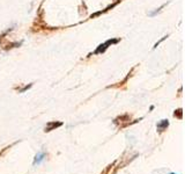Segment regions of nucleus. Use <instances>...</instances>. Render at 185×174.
<instances>
[{
  "label": "nucleus",
  "instance_id": "1",
  "mask_svg": "<svg viewBox=\"0 0 185 174\" xmlns=\"http://www.w3.org/2000/svg\"><path fill=\"white\" fill-rule=\"evenodd\" d=\"M119 42V38H111V40H108L107 42H104L102 44H100L96 50L94 51V55H100V54H103V52H105V50L109 48L110 45H112V44H116Z\"/></svg>",
  "mask_w": 185,
  "mask_h": 174
},
{
  "label": "nucleus",
  "instance_id": "2",
  "mask_svg": "<svg viewBox=\"0 0 185 174\" xmlns=\"http://www.w3.org/2000/svg\"><path fill=\"white\" fill-rule=\"evenodd\" d=\"M62 122H56V121L49 122L48 124L45 125V129H44V131H45V132H50V131H52V130H56L57 128H59V126H62Z\"/></svg>",
  "mask_w": 185,
  "mask_h": 174
},
{
  "label": "nucleus",
  "instance_id": "3",
  "mask_svg": "<svg viewBox=\"0 0 185 174\" xmlns=\"http://www.w3.org/2000/svg\"><path fill=\"white\" fill-rule=\"evenodd\" d=\"M45 157H46V153H45V152H43V151L38 152L37 154H36V157H35L33 165H34V166H36V165H40L42 161L45 159Z\"/></svg>",
  "mask_w": 185,
  "mask_h": 174
},
{
  "label": "nucleus",
  "instance_id": "4",
  "mask_svg": "<svg viewBox=\"0 0 185 174\" xmlns=\"http://www.w3.org/2000/svg\"><path fill=\"white\" fill-rule=\"evenodd\" d=\"M168 126H169V121L168 120H161L156 125L158 132H163L164 130H167Z\"/></svg>",
  "mask_w": 185,
  "mask_h": 174
},
{
  "label": "nucleus",
  "instance_id": "5",
  "mask_svg": "<svg viewBox=\"0 0 185 174\" xmlns=\"http://www.w3.org/2000/svg\"><path fill=\"white\" fill-rule=\"evenodd\" d=\"M119 1H120V0H117L116 2H113L112 5H110V6H108V7H107V8H105V9H103V11H101V12H97V13L93 14V15L90 16V19H93V18H96V16H98L100 14H102V13H105V12H108L109 9H111V8H113V7L116 6V5H117V4H118V2H119Z\"/></svg>",
  "mask_w": 185,
  "mask_h": 174
},
{
  "label": "nucleus",
  "instance_id": "6",
  "mask_svg": "<svg viewBox=\"0 0 185 174\" xmlns=\"http://www.w3.org/2000/svg\"><path fill=\"white\" fill-rule=\"evenodd\" d=\"M174 116L175 117L179 118V120H182V117H183V109L182 108H179V109H177V110H175V113H174Z\"/></svg>",
  "mask_w": 185,
  "mask_h": 174
},
{
  "label": "nucleus",
  "instance_id": "7",
  "mask_svg": "<svg viewBox=\"0 0 185 174\" xmlns=\"http://www.w3.org/2000/svg\"><path fill=\"white\" fill-rule=\"evenodd\" d=\"M164 6H167V4H163V5L160 7V8H158L155 12H152V13H149V16H154V15H156L158 13H160V12H161V9H162V8H163Z\"/></svg>",
  "mask_w": 185,
  "mask_h": 174
},
{
  "label": "nucleus",
  "instance_id": "8",
  "mask_svg": "<svg viewBox=\"0 0 185 174\" xmlns=\"http://www.w3.org/2000/svg\"><path fill=\"white\" fill-rule=\"evenodd\" d=\"M31 87H33V84H29V85H27V86H24L23 88H21V90H19V92H20V93H24L26 90H29V88H31Z\"/></svg>",
  "mask_w": 185,
  "mask_h": 174
},
{
  "label": "nucleus",
  "instance_id": "9",
  "mask_svg": "<svg viewBox=\"0 0 185 174\" xmlns=\"http://www.w3.org/2000/svg\"><path fill=\"white\" fill-rule=\"evenodd\" d=\"M19 45H21V42L20 43H18V42H16V43H12V44H9V45L6 47L5 49H12V48H15V47H19Z\"/></svg>",
  "mask_w": 185,
  "mask_h": 174
},
{
  "label": "nucleus",
  "instance_id": "10",
  "mask_svg": "<svg viewBox=\"0 0 185 174\" xmlns=\"http://www.w3.org/2000/svg\"><path fill=\"white\" fill-rule=\"evenodd\" d=\"M167 37H168V36H164V37H162V38H161V40H160V41H158V43H155V45H154V48H156V47H158V44H160L161 42H163V41H164L165 38H167Z\"/></svg>",
  "mask_w": 185,
  "mask_h": 174
},
{
  "label": "nucleus",
  "instance_id": "11",
  "mask_svg": "<svg viewBox=\"0 0 185 174\" xmlns=\"http://www.w3.org/2000/svg\"><path fill=\"white\" fill-rule=\"evenodd\" d=\"M171 174H175V173H171Z\"/></svg>",
  "mask_w": 185,
  "mask_h": 174
}]
</instances>
